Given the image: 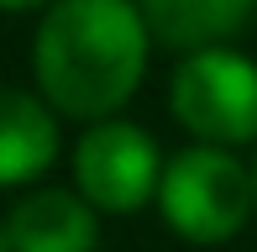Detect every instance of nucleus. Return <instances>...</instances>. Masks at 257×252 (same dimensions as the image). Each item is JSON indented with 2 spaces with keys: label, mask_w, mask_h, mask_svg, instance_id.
<instances>
[{
  "label": "nucleus",
  "mask_w": 257,
  "mask_h": 252,
  "mask_svg": "<svg viewBox=\"0 0 257 252\" xmlns=\"http://www.w3.org/2000/svg\"><path fill=\"white\" fill-rule=\"evenodd\" d=\"M147 16L132 0H58L37 27V84L68 116L105 121L137 95Z\"/></svg>",
  "instance_id": "f257e3e1"
},
{
  "label": "nucleus",
  "mask_w": 257,
  "mask_h": 252,
  "mask_svg": "<svg viewBox=\"0 0 257 252\" xmlns=\"http://www.w3.org/2000/svg\"><path fill=\"white\" fill-rule=\"evenodd\" d=\"M163 221L184 236V242H231L257 210V184L252 174L220 147H189L163 168L158 184Z\"/></svg>",
  "instance_id": "f03ea898"
},
{
  "label": "nucleus",
  "mask_w": 257,
  "mask_h": 252,
  "mask_svg": "<svg viewBox=\"0 0 257 252\" xmlns=\"http://www.w3.org/2000/svg\"><path fill=\"white\" fill-rule=\"evenodd\" d=\"M173 116L200 142L231 147L257 137V63L226 48H194L173 74Z\"/></svg>",
  "instance_id": "7ed1b4c3"
},
{
  "label": "nucleus",
  "mask_w": 257,
  "mask_h": 252,
  "mask_svg": "<svg viewBox=\"0 0 257 252\" xmlns=\"http://www.w3.org/2000/svg\"><path fill=\"white\" fill-rule=\"evenodd\" d=\"M74 174H79V194L95 210H110V215L142 210L163 184L153 137L142 126H132V121L89 126L79 137V147H74Z\"/></svg>",
  "instance_id": "20e7f679"
},
{
  "label": "nucleus",
  "mask_w": 257,
  "mask_h": 252,
  "mask_svg": "<svg viewBox=\"0 0 257 252\" xmlns=\"http://www.w3.org/2000/svg\"><path fill=\"white\" fill-rule=\"evenodd\" d=\"M6 242L11 252H95L100 242L95 205L68 189H37L11 210Z\"/></svg>",
  "instance_id": "39448f33"
},
{
  "label": "nucleus",
  "mask_w": 257,
  "mask_h": 252,
  "mask_svg": "<svg viewBox=\"0 0 257 252\" xmlns=\"http://www.w3.org/2000/svg\"><path fill=\"white\" fill-rule=\"evenodd\" d=\"M58 158V126L42 100L0 84V184H27Z\"/></svg>",
  "instance_id": "423d86ee"
},
{
  "label": "nucleus",
  "mask_w": 257,
  "mask_h": 252,
  "mask_svg": "<svg viewBox=\"0 0 257 252\" xmlns=\"http://www.w3.org/2000/svg\"><path fill=\"white\" fill-rule=\"evenodd\" d=\"M147 32H158L168 48H210L247 27L252 0H137Z\"/></svg>",
  "instance_id": "0eeeda50"
},
{
  "label": "nucleus",
  "mask_w": 257,
  "mask_h": 252,
  "mask_svg": "<svg viewBox=\"0 0 257 252\" xmlns=\"http://www.w3.org/2000/svg\"><path fill=\"white\" fill-rule=\"evenodd\" d=\"M32 6H42V0H0V11H32Z\"/></svg>",
  "instance_id": "6e6552de"
},
{
  "label": "nucleus",
  "mask_w": 257,
  "mask_h": 252,
  "mask_svg": "<svg viewBox=\"0 0 257 252\" xmlns=\"http://www.w3.org/2000/svg\"><path fill=\"white\" fill-rule=\"evenodd\" d=\"M0 252H11V242H6V226H0Z\"/></svg>",
  "instance_id": "1a4fd4ad"
},
{
  "label": "nucleus",
  "mask_w": 257,
  "mask_h": 252,
  "mask_svg": "<svg viewBox=\"0 0 257 252\" xmlns=\"http://www.w3.org/2000/svg\"><path fill=\"white\" fill-rule=\"evenodd\" d=\"M252 184H257V168H252Z\"/></svg>",
  "instance_id": "9d476101"
}]
</instances>
